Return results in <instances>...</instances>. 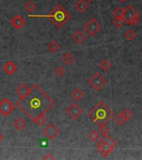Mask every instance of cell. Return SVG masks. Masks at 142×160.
Returning <instances> with one entry per match:
<instances>
[{
    "mask_svg": "<svg viewBox=\"0 0 142 160\" xmlns=\"http://www.w3.org/2000/svg\"><path fill=\"white\" fill-rule=\"evenodd\" d=\"M17 106L34 121L41 114H45L55 103L37 84L33 85L24 97L17 101Z\"/></svg>",
    "mask_w": 142,
    "mask_h": 160,
    "instance_id": "1",
    "label": "cell"
},
{
    "mask_svg": "<svg viewBox=\"0 0 142 160\" xmlns=\"http://www.w3.org/2000/svg\"><path fill=\"white\" fill-rule=\"evenodd\" d=\"M113 115L114 113L102 101H100L88 113V116L99 126L105 125L113 117Z\"/></svg>",
    "mask_w": 142,
    "mask_h": 160,
    "instance_id": "2",
    "label": "cell"
},
{
    "mask_svg": "<svg viewBox=\"0 0 142 160\" xmlns=\"http://www.w3.org/2000/svg\"><path fill=\"white\" fill-rule=\"evenodd\" d=\"M41 17L48 18L52 24L61 28L71 18V14L61 4H58L48 15Z\"/></svg>",
    "mask_w": 142,
    "mask_h": 160,
    "instance_id": "3",
    "label": "cell"
},
{
    "mask_svg": "<svg viewBox=\"0 0 142 160\" xmlns=\"http://www.w3.org/2000/svg\"><path fill=\"white\" fill-rule=\"evenodd\" d=\"M102 26L101 25L98 21H97V19L94 18H90L87 24L84 25V29L91 36H95L99 31L101 29Z\"/></svg>",
    "mask_w": 142,
    "mask_h": 160,
    "instance_id": "4",
    "label": "cell"
},
{
    "mask_svg": "<svg viewBox=\"0 0 142 160\" xmlns=\"http://www.w3.org/2000/svg\"><path fill=\"white\" fill-rule=\"evenodd\" d=\"M88 84L91 85L95 90L99 91L106 84V79H104L101 73H96L91 79L88 80Z\"/></svg>",
    "mask_w": 142,
    "mask_h": 160,
    "instance_id": "5",
    "label": "cell"
},
{
    "mask_svg": "<svg viewBox=\"0 0 142 160\" xmlns=\"http://www.w3.org/2000/svg\"><path fill=\"white\" fill-rule=\"evenodd\" d=\"M14 109V105L7 98H4L2 101H0V113L3 114L4 117H7L8 115L10 114Z\"/></svg>",
    "mask_w": 142,
    "mask_h": 160,
    "instance_id": "6",
    "label": "cell"
},
{
    "mask_svg": "<svg viewBox=\"0 0 142 160\" xmlns=\"http://www.w3.org/2000/svg\"><path fill=\"white\" fill-rule=\"evenodd\" d=\"M59 133H60V130L58 129L56 125L51 124V123H50V124L43 129V134H44L49 140L54 139L59 134Z\"/></svg>",
    "mask_w": 142,
    "mask_h": 160,
    "instance_id": "7",
    "label": "cell"
},
{
    "mask_svg": "<svg viewBox=\"0 0 142 160\" xmlns=\"http://www.w3.org/2000/svg\"><path fill=\"white\" fill-rule=\"evenodd\" d=\"M66 113L69 115V117L73 119H76L82 113V109L76 103H73L66 109Z\"/></svg>",
    "mask_w": 142,
    "mask_h": 160,
    "instance_id": "8",
    "label": "cell"
},
{
    "mask_svg": "<svg viewBox=\"0 0 142 160\" xmlns=\"http://www.w3.org/2000/svg\"><path fill=\"white\" fill-rule=\"evenodd\" d=\"M137 15H140L139 13L134 9L132 5H129V6L126 7V9H124V14H123L122 18L124 19V21L128 24L131 18H133L134 17H136Z\"/></svg>",
    "mask_w": 142,
    "mask_h": 160,
    "instance_id": "9",
    "label": "cell"
},
{
    "mask_svg": "<svg viewBox=\"0 0 142 160\" xmlns=\"http://www.w3.org/2000/svg\"><path fill=\"white\" fill-rule=\"evenodd\" d=\"M11 24H12V26L15 28L19 29L20 28L23 27L25 24V20L22 18L21 16L17 14V15L14 16L13 18L11 20Z\"/></svg>",
    "mask_w": 142,
    "mask_h": 160,
    "instance_id": "10",
    "label": "cell"
},
{
    "mask_svg": "<svg viewBox=\"0 0 142 160\" xmlns=\"http://www.w3.org/2000/svg\"><path fill=\"white\" fill-rule=\"evenodd\" d=\"M29 90H30V88H28L27 85H26L25 84L23 83V84H21L18 86V88H16L15 93L19 98H23V97H24L29 92Z\"/></svg>",
    "mask_w": 142,
    "mask_h": 160,
    "instance_id": "11",
    "label": "cell"
},
{
    "mask_svg": "<svg viewBox=\"0 0 142 160\" xmlns=\"http://www.w3.org/2000/svg\"><path fill=\"white\" fill-rule=\"evenodd\" d=\"M87 39V36L82 30H77L73 35V39L78 44H82Z\"/></svg>",
    "mask_w": 142,
    "mask_h": 160,
    "instance_id": "12",
    "label": "cell"
},
{
    "mask_svg": "<svg viewBox=\"0 0 142 160\" xmlns=\"http://www.w3.org/2000/svg\"><path fill=\"white\" fill-rule=\"evenodd\" d=\"M3 69L7 74L11 75L17 70V66L12 63V61H9V62H7L6 64H4V66L3 67Z\"/></svg>",
    "mask_w": 142,
    "mask_h": 160,
    "instance_id": "13",
    "label": "cell"
},
{
    "mask_svg": "<svg viewBox=\"0 0 142 160\" xmlns=\"http://www.w3.org/2000/svg\"><path fill=\"white\" fill-rule=\"evenodd\" d=\"M88 3L85 0H78L75 3V9L78 11L80 13H84L88 9Z\"/></svg>",
    "mask_w": 142,
    "mask_h": 160,
    "instance_id": "14",
    "label": "cell"
},
{
    "mask_svg": "<svg viewBox=\"0 0 142 160\" xmlns=\"http://www.w3.org/2000/svg\"><path fill=\"white\" fill-rule=\"evenodd\" d=\"M97 145H100L101 147V148H102L106 153H107V154H111V153L113 151V149H114V148H112V147H111L108 143H106L105 142L104 140H102L101 139H100V141L97 142Z\"/></svg>",
    "mask_w": 142,
    "mask_h": 160,
    "instance_id": "15",
    "label": "cell"
},
{
    "mask_svg": "<svg viewBox=\"0 0 142 160\" xmlns=\"http://www.w3.org/2000/svg\"><path fill=\"white\" fill-rule=\"evenodd\" d=\"M13 125H14V127L18 130H23L27 126V123L25 122V120L23 118H18V119L14 122Z\"/></svg>",
    "mask_w": 142,
    "mask_h": 160,
    "instance_id": "16",
    "label": "cell"
},
{
    "mask_svg": "<svg viewBox=\"0 0 142 160\" xmlns=\"http://www.w3.org/2000/svg\"><path fill=\"white\" fill-rule=\"evenodd\" d=\"M59 48H60V45L58 44L57 41H51L48 44V49L49 51L52 53V54H54V53H57V52L59 50Z\"/></svg>",
    "mask_w": 142,
    "mask_h": 160,
    "instance_id": "17",
    "label": "cell"
},
{
    "mask_svg": "<svg viewBox=\"0 0 142 160\" xmlns=\"http://www.w3.org/2000/svg\"><path fill=\"white\" fill-rule=\"evenodd\" d=\"M62 59L63 63L66 64V65H70V64H73V61L75 60V58L73 57V55L71 54L70 53H67V54H65L62 56Z\"/></svg>",
    "mask_w": 142,
    "mask_h": 160,
    "instance_id": "18",
    "label": "cell"
},
{
    "mask_svg": "<svg viewBox=\"0 0 142 160\" xmlns=\"http://www.w3.org/2000/svg\"><path fill=\"white\" fill-rule=\"evenodd\" d=\"M101 139H102V140H104V141H105L106 143H108V144L110 145L111 147H112L113 148H115V147H116V145H117L116 142H115L114 139H112V137L109 135L108 133H107V134H106V135H104V136L101 138Z\"/></svg>",
    "mask_w": 142,
    "mask_h": 160,
    "instance_id": "19",
    "label": "cell"
},
{
    "mask_svg": "<svg viewBox=\"0 0 142 160\" xmlns=\"http://www.w3.org/2000/svg\"><path fill=\"white\" fill-rule=\"evenodd\" d=\"M71 95H72V97H73V99H74L76 101H78V100L81 99L82 97H83L84 94H83V93H82V91L80 90L79 88H75L73 92H72Z\"/></svg>",
    "mask_w": 142,
    "mask_h": 160,
    "instance_id": "20",
    "label": "cell"
},
{
    "mask_svg": "<svg viewBox=\"0 0 142 160\" xmlns=\"http://www.w3.org/2000/svg\"><path fill=\"white\" fill-rule=\"evenodd\" d=\"M47 121H48V119L46 118L45 114H41L39 115L38 117H37L34 120V123H36L37 125H39V126L42 127V126H43V125L47 123Z\"/></svg>",
    "mask_w": 142,
    "mask_h": 160,
    "instance_id": "21",
    "label": "cell"
},
{
    "mask_svg": "<svg viewBox=\"0 0 142 160\" xmlns=\"http://www.w3.org/2000/svg\"><path fill=\"white\" fill-rule=\"evenodd\" d=\"M126 121L127 120L126 119V118L124 117V115H123L122 113H119V114H117L115 117V122L118 124V125H120V126H122Z\"/></svg>",
    "mask_w": 142,
    "mask_h": 160,
    "instance_id": "22",
    "label": "cell"
},
{
    "mask_svg": "<svg viewBox=\"0 0 142 160\" xmlns=\"http://www.w3.org/2000/svg\"><path fill=\"white\" fill-rule=\"evenodd\" d=\"M89 139H91V141H93V142H97L98 139H100V133L99 132H97V130H92L89 133Z\"/></svg>",
    "mask_w": 142,
    "mask_h": 160,
    "instance_id": "23",
    "label": "cell"
},
{
    "mask_svg": "<svg viewBox=\"0 0 142 160\" xmlns=\"http://www.w3.org/2000/svg\"><path fill=\"white\" fill-rule=\"evenodd\" d=\"M125 37H126V39L132 41L136 37V33L134 30H132V29H128L126 32V33H125Z\"/></svg>",
    "mask_w": 142,
    "mask_h": 160,
    "instance_id": "24",
    "label": "cell"
},
{
    "mask_svg": "<svg viewBox=\"0 0 142 160\" xmlns=\"http://www.w3.org/2000/svg\"><path fill=\"white\" fill-rule=\"evenodd\" d=\"M110 67H111V64H110V62L107 59H103L100 63V68L102 71L106 72L110 69Z\"/></svg>",
    "mask_w": 142,
    "mask_h": 160,
    "instance_id": "25",
    "label": "cell"
},
{
    "mask_svg": "<svg viewBox=\"0 0 142 160\" xmlns=\"http://www.w3.org/2000/svg\"><path fill=\"white\" fill-rule=\"evenodd\" d=\"M112 14H113V16H114L115 18H122V17H123V14H124V10L121 9V7H117V8L113 11Z\"/></svg>",
    "mask_w": 142,
    "mask_h": 160,
    "instance_id": "26",
    "label": "cell"
},
{
    "mask_svg": "<svg viewBox=\"0 0 142 160\" xmlns=\"http://www.w3.org/2000/svg\"><path fill=\"white\" fill-rule=\"evenodd\" d=\"M24 8H25V9L27 10V12L32 13L33 11H34V10H35V9L37 8V6H36V4L33 3L32 1H28V2L25 4Z\"/></svg>",
    "mask_w": 142,
    "mask_h": 160,
    "instance_id": "27",
    "label": "cell"
},
{
    "mask_svg": "<svg viewBox=\"0 0 142 160\" xmlns=\"http://www.w3.org/2000/svg\"><path fill=\"white\" fill-rule=\"evenodd\" d=\"M113 24L115 25V27L116 28H121V26H123V24H124L125 21L124 19H123V18H115V19L113 20Z\"/></svg>",
    "mask_w": 142,
    "mask_h": 160,
    "instance_id": "28",
    "label": "cell"
},
{
    "mask_svg": "<svg viewBox=\"0 0 142 160\" xmlns=\"http://www.w3.org/2000/svg\"><path fill=\"white\" fill-rule=\"evenodd\" d=\"M54 73L57 76H58V77H62V76H63L64 73H65V69H64L62 66H58L57 67V69H55Z\"/></svg>",
    "mask_w": 142,
    "mask_h": 160,
    "instance_id": "29",
    "label": "cell"
},
{
    "mask_svg": "<svg viewBox=\"0 0 142 160\" xmlns=\"http://www.w3.org/2000/svg\"><path fill=\"white\" fill-rule=\"evenodd\" d=\"M98 132H99L102 136H104V135H106V134H107V133H109V128L107 127V126H106V124H105V125H101V126H100V128H99V131H98Z\"/></svg>",
    "mask_w": 142,
    "mask_h": 160,
    "instance_id": "30",
    "label": "cell"
},
{
    "mask_svg": "<svg viewBox=\"0 0 142 160\" xmlns=\"http://www.w3.org/2000/svg\"><path fill=\"white\" fill-rule=\"evenodd\" d=\"M140 21V15H137L136 17H134L133 18H131L130 21H129V23H128V24H130L132 26H136L137 24H139Z\"/></svg>",
    "mask_w": 142,
    "mask_h": 160,
    "instance_id": "31",
    "label": "cell"
},
{
    "mask_svg": "<svg viewBox=\"0 0 142 160\" xmlns=\"http://www.w3.org/2000/svg\"><path fill=\"white\" fill-rule=\"evenodd\" d=\"M122 113H123V115H124V117L126 118V120H129V119H130V118L133 116V113L131 112L130 109H125Z\"/></svg>",
    "mask_w": 142,
    "mask_h": 160,
    "instance_id": "32",
    "label": "cell"
},
{
    "mask_svg": "<svg viewBox=\"0 0 142 160\" xmlns=\"http://www.w3.org/2000/svg\"><path fill=\"white\" fill-rule=\"evenodd\" d=\"M97 151L99 152V153H100V154H101V155H102L104 158L108 157L109 154H107V153H106V152L105 151V150H104V149H103L101 147L100 145H97Z\"/></svg>",
    "mask_w": 142,
    "mask_h": 160,
    "instance_id": "33",
    "label": "cell"
},
{
    "mask_svg": "<svg viewBox=\"0 0 142 160\" xmlns=\"http://www.w3.org/2000/svg\"><path fill=\"white\" fill-rule=\"evenodd\" d=\"M54 158H55L54 156H53V155H52L51 154H47L45 156L43 157V159H44V160H46V159H47V160H53Z\"/></svg>",
    "mask_w": 142,
    "mask_h": 160,
    "instance_id": "34",
    "label": "cell"
},
{
    "mask_svg": "<svg viewBox=\"0 0 142 160\" xmlns=\"http://www.w3.org/2000/svg\"><path fill=\"white\" fill-rule=\"evenodd\" d=\"M48 145V140L47 139H42L41 142H40V146L41 147H47Z\"/></svg>",
    "mask_w": 142,
    "mask_h": 160,
    "instance_id": "35",
    "label": "cell"
},
{
    "mask_svg": "<svg viewBox=\"0 0 142 160\" xmlns=\"http://www.w3.org/2000/svg\"><path fill=\"white\" fill-rule=\"evenodd\" d=\"M2 139H3V136H2V134L0 133V143H1V141H2Z\"/></svg>",
    "mask_w": 142,
    "mask_h": 160,
    "instance_id": "36",
    "label": "cell"
},
{
    "mask_svg": "<svg viewBox=\"0 0 142 160\" xmlns=\"http://www.w3.org/2000/svg\"><path fill=\"white\" fill-rule=\"evenodd\" d=\"M119 1H120L121 3H124V2H125V1H126V0H119Z\"/></svg>",
    "mask_w": 142,
    "mask_h": 160,
    "instance_id": "37",
    "label": "cell"
},
{
    "mask_svg": "<svg viewBox=\"0 0 142 160\" xmlns=\"http://www.w3.org/2000/svg\"><path fill=\"white\" fill-rule=\"evenodd\" d=\"M87 2H89V3H91V2H92L93 0H87Z\"/></svg>",
    "mask_w": 142,
    "mask_h": 160,
    "instance_id": "38",
    "label": "cell"
},
{
    "mask_svg": "<svg viewBox=\"0 0 142 160\" xmlns=\"http://www.w3.org/2000/svg\"><path fill=\"white\" fill-rule=\"evenodd\" d=\"M141 54H142V53H141Z\"/></svg>",
    "mask_w": 142,
    "mask_h": 160,
    "instance_id": "39",
    "label": "cell"
}]
</instances>
